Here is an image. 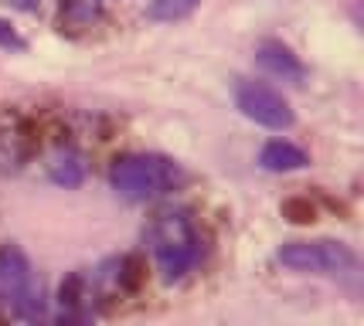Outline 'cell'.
<instances>
[{
  "label": "cell",
  "mask_w": 364,
  "mask_h": 326,
  "mask_svg": "<svg viewBox=\"0 0 364 326\" xmlns=\"http://www.w3.org/2000/svg\"><path fill=\"white\" fill-rule=\"evenodd\" d=\"M109 184L127 201H150V197H160L181 184V167L157 153L123 156L112 163Z\"/></svg>",
  "instance_id": "cell-2"
},
{
  "label": "cell",
  "mask_w": 364,
  "mask_h": 326,
  "mask_svg": "<svg viewBox=\"0 0 364 326\" xmlns=\"http://www.w3.org/2000/svg\"><path fill=\"white\" fill-rule=\"evenodd\" d=\"M0 306L21 316V320H41L45 316V289L34 279L31 265L21 251H0Z\"/></svg>",
  "instance_id": "cell-3"
},
{
  "label": "cell",
  "mask_w": 364,
  "mask_h": 326,
  "mask_svg": "<svg viewBox=\"0 0 364 326\" xmlns=\"http://www.w3.org/2000/svg\"><path fill=\"white\" fill-rule=\"evenodd\" d=\"M255 62L262 72L283 78V82H293V85H303V78H306V68L300 65V58L279 41H262L255 48Z\"/></svg>",
  "instance_id": "cell-6"
},
{
  "label": "cell",
  "mask_w": 364,
  "mask_h": 326,
  "mask_svg": "<svg viewBox=\"0 0 364 326\" xmlns=\"http://www.w3.org/2000/svg\"><path fill=\"white\" fill-rule=\"evenodd\" d=\"M259 163L272 173H289V170H303L306 163H310V156L303 153L300 146H293V143L286 140H272L262 146V153H259Z\"/></svg>",
  "instance_id": "cell-7"
},
{
  "label": "cell",
  "mask_w": 364,
  "mask_h": 326,
  "mask_svg": "<svg viewBox=\"0 0 364 326\" xmlns=\"http://www.w3.org/2000/svg\"><path fill=\"white\" fill-rule=\"evenodd\" d=\"M150 245L160 272L167 279H181L201 259V234L194 228L188 211H164L150 228Z\"/></svg>",
  "instance_id": "cell-1"
},
{
  "label": "cell",
  "mask_w": 364,
  "mask_h": 326,
  "mask_svg": "<svg viewBox=\"0 0 364 326\" xmlns=\"http://www.w3.org/2000/svg\"><path fill=\"white\" fill-rule=\"evenodd\" d=\"M0 48H17V51L24 48V41L17 38V31L7 24V21H0Z\"/></svg>",
  "instance_id": "cell-10"
},
{
  "label": "cell",
  "mask_w": 364,
  "mask_h": 326,
  "mask_svg": "<svg viewBox=\"0 0 364 326\" xmlns=\"http://www.w3.org/2000/svg\"><path fill=\"white\" fill-rule=\"evenodd\" d=\"M276 259L293 272H314V276H341L358 262L344 241H289L276 251Z\"/></svg>",
  "instance_id": "cell-4"
},
{
  "label": "cell",
  "mask_w": 364,
  "mask_h": 326,
  "mask_svg": "<svg viewBox=\"0 0 364 326\" xmlns=\"http://www.w3.org/2000/svg\"><path fill=\"white\" fill-rule=\"evenodd\" d=\"M235 106L242 109L245 119L266 126V129H289L296 123L293 109L286 102L283 95L262 85V82H249V78H238L235 82Z\"/></svg>",
  "instance_id": "cell-5"
},
{
  "label": "cell",
  "mask_w": 364,
  "mask_h": 326,
  "mask_svg": "<svg viewBox=\"0 0 364 326\" xmlns=\"http://www.w3.org/2000/svg\"><path fill=\"white\" fill-rule=\"evenodd\" d=\"M198 4H201V0H150L146 17H150V21H160V24H171V21H181V17L194 14Z\"/></svg>",
  "instance_id": "cell-9"
},
{
  "label": "cell",
  "mask_w": 364,
  "mask_h": 326,
  "mask_svg": "<svg viewBox=\"0 0 364 326\" xmlns=\"http://www.w3.org/2000/svg\"><path fill=\"white\" fill-rule=\"evenodd\" d=\"M48 170H51V180L62 187H79L85 180V156L75 153V150H62V153H55V160L48 163Z\"/></svg>",
  "instance_id": "cell-8"
}]
</instances>
